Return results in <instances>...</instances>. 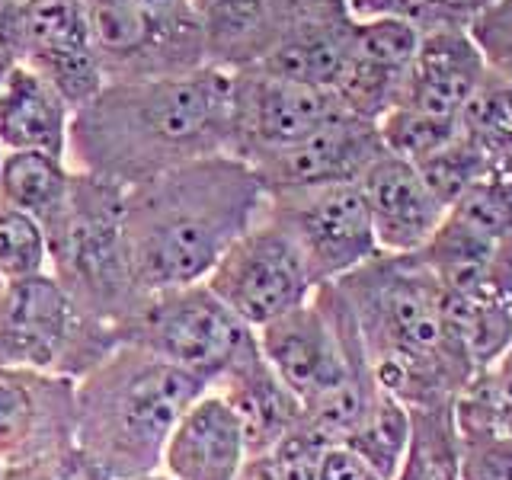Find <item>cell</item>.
I'll use <instances>...</instances> for the list:
<instances>
[{"instance_id": "obj_9", "label": "cell", "mask_w": 512, "mask_h": 480, "mask_svg": "<svg viewBox=\"0 0 512 480\" xmlns=\"http://www.w3.org/2000/svg\"><path fill=\"white\" fill-rule=\"evenodd\" d=\"M266 212L292 234L317 288L340 282L381 253L359 183L272 192Z\"/></svg>"}, {"instance_id": "obj_32", "label": "cell", "mask_w": 512, "mask_h": 480, "mask_svg": "<svg viewBox=\"0 0 512 480\" xmlns=\"http://www.w3.org/2000/svg\"><path fill=\"white\" fill-rule=\"evenodd\" d=\"M4 480H103L96 474L93 464L77 452V448H68V452L32 461V464H20V468H7Z\"/></svg>"}, {"instance_id": "obj_20", "label": "cell", "mask_w": 512, "mask_h": 480, "mask_svg": "<svg viewBox=\"0 0 512 480\" xmlns=\"http://www.w3.org/2000/svg\"><path fill=\"white\" fill-rule=\"evenodd\" d=\"M71 106L42 74L16 61L0 80V148L45 151L68 160Z\"/></svg>"}, {"instance_id": "obj_2", "label": "cell", "mask_w": 512, "mask_h": 480, "mask_svg": "<svg viewBox=\"0 0 512 480\" xmlns=\"http://www.w3.org/2000/svg\"><path fill=\"white\" fill-rule=\"evenodd\" d=\"M266 205L263 180L231 154L189 160L125 189V247L138 292L205 282Z\"/></svg>"}, {"instance_id": "obj_27", "label": "cell", "mask_w": 512, "mask_h": 480, "mask_svg": "<svg viewBox=\"0 0 512 480\" xmlns=\"http://www.w3.org/2000/svg\"><path fill=\"white\" fill-rule=\"evenodd\" d=\"M48 272V244L36 218L0 205V288Z\"/></svg>"}, {"instance_id": "obj_37", "label": "cell", "mask_w": 512, "mask_h": 480, "mask_svg": "<svg viewBox=\"0 0 512 480\" xmlns=\"http://www.w3.org/2000/svg\"><path fill=\"white\" fill-rule=\"evenodd\" d=\"M132 480H170L164 471H154V474H144V477H132Z\"/></svg>"}, {"instance_id": "obj_8", "label": "cell", "mask_w": 512, "mask_h": 480, "mask_svg": "<svg viewBox=\"0 0 512 480\" xmlns=\"http://www.w3.org/2000/svg\"><path fill=\"white\" fill-rule=\"evenodd\" d=\"M205 285L250 330L301 308L317 292L298 244L276 218H269V212L234 240L208 272Z\"/></svg>"}, {"instance_id": "obj_6", "label": "cell", "mask_w": 512, "mask_h": 480, "mask_svg": "<svg viewBox=\"0 0 512 480\" xmlns=\"http://www.w3.org/2000/svg\"><path fill=\"white\" fill-rule=\"evenodd\" d=\"M119 346V333L87 317L48 276L0 288V365L80 381Z\"/></svg>"}, {"instance_id": "obj_17", "label": "cell", "mask_w": 512, "mask_h": 480, "mask_svg": "<svg viewBox=\"0 0 512 480\" xmlns=\"http://www.w3.org/2000/svg\"><path fill=\"white\" fill-rule=\"evenodd\" d=\"M250 455L244 426L218 391L205 388L176 420L160 471L170 480H237Z\"/></svg>"}, {"instance_id": "obj_1", "label": "cell", "mask_w": 512, "mask_h": 480, "mask_svg": "<svg viewBox=\"0 0 512 480\" xmlns=\"http://www.w3.org/2000/svg\"><path fill=\"white\" fill-rule=\"evenodd\" d=\"M231 71L106 80L71 112L68 164L132 189L189 160L228 154Z\"/></svg>"}, {"instance_id": "obj_23", "label": "cell", "mask_w": 512, "mask_h": 480, "mask_svg": "<svg viewBox=\"0 0 512 480\" xmlns=\"http://www.w3.org/2000/svg\"><path fill=\"white\" fill-rule=\"evenodd\" d=\"M394 480H458L455 404L410 410V445Z\"/></svg>"}, {"instance_id": "obj_28", "label": "cell", "mask_w": 512, "mask_h": 480, "mask_svg": "<svg viewBox=\"0 0 512 480\" xmlns=\"http://www.w3.org/2000/svg\"><path fill=\"white\" fill-rule=\"evenodd\" d=\"M378 135L384 151L407 160V164H420L429 154H436L442 144H448L458 135V122L423 116L404 106H391L378 119Z\"/></svg>"}, {"instance_id": "obj_31", "label": "cell", "mask_w": 512, "mask_h": 480, "mask_svg": "<svg viewBox=\"0 0 512 480\" xmlns=\"http://www.w3.org/2000/svg\"><path fill=\"white\" fill-rule=\"evenodd\" d=\"M327 445L330 442L320 432H314L308 423H301L269 448V458L276 464L279 480H317L320 458H324Z\"/></svg>"}, {"instance_id": "obj_4", "label": "cell", "mask_w": 512, "mask_h": 480, "mask_svg": "<svg viewBox=\"0 0 512 480\" xmlns=\"http://www.w3.org/2000/svg\"><path fill=\"white\" fill-rule=\"evenodd\" d=\"M202 391L199 378L119 343L77 381L74 448L103 480L154 474L176 420Z\"/></svg>"}, {"instance_id": "obj_5", "label": "cell", "mask_w": 512, "mask_h": 480, "mask_svg": "<svg viewBox=\"0 0 512 480\" xmlns=\"http://www.w3.org/2000/svg\"><path fill=\"white\" fill-rule=\"evenodd\" d=\"M42 231L48 276L87 317L119 333L144 298L125 247V189L74 170L68 202Z\"/></svg>"}, {"instance_id": "obj_30", "label": "cell", "mask_w": 512, "mask_h": 480, "mask_svg": "<svg viewBox=\"0 0 512 480\" xmlns=\"http://www.w3.org/2000/svg\"><path fill=\"white\" fill-rule=\"evenodd\" d=\"M464 32L484 68L512 84V0H490L471 16Z\"/></svg>"}, {"instance_id": "obj_41", "label": "cell", "mask_w": 512, "mask_h": 480, "mask_svg": "<svg viewBox=\"0 0 512 480\" xmlns=\"http://www.w3.org/2000/svg\"><path fill=\"white\" fill-rule=\"evenodd\" d=\"M192 4H196V0H192Z\"/></svg>"}, {"instance_id": "obj_12", "label": "cell", "mask_w": 512, "mask_h": 480, "mask_svg": "<svg viewBox=\"0 0 512 480\" xmlns=\"http://www.w3.org/2000/svg\"><path fill=\"white\" fill-rule=\"evenodd\" d=\"M77 381L0 365V464L20 468L74 448Z\"/></svg>"}, {"instance_id": "obj_15", "label": "cell", "mask_w": 512, "mask_h": 480, "mask_svg": "<svg viewBox=\"0 0 512 480\" xmlns=\"http://www.w3.org/2000/svg\"><path fill=\"white\" fill-rule=\"evenodd\" d=\"M423 32L391 16H368L352 26V52L333 96L346 112L378 122L397 103L400 84Z\"/></svg>"}, {"instance_id": "obj_7", "label": "cell", "mask_w": 512, "mask_h": 480, "mask_svg": "<svg viewBox=\"0 0 512 480\" xmlns=\"http://www.w3.org/2000/svg\"><path fill=\"white\" fill-rule=\"evenodd\" d=\"M119 343L151 352L212 388L256 346V330L199 282L144 295L119 327Z\"/></svg>"}, {"instance_id": "obj_39", "label": "cell", "mask_w": 512, "mask_h": 480, "mask_svg": "<svg viewBox=\"0 0 512 480\" xmlns=\"http://www.w3.org/2000/svg\"><path fill=\"white\" fill-rule=\"evenodd\" d=\"M4 471H7V468H4V464H0V480H4Z\"/></svg>"}, {"instance_id": "obj_25", "label": "cell", "mask_w": 512, "mask_h": 480, "mask_svg": "<svg viewBox=\"0 0 512 480\" xmlns=\"http://www.w3.org/2000/svg\"><path fill=\"white\" fill-rule=\"evenodd\" d=\"M340 445L359 452L384 480H394L410 445V410L391 394H381L375 407L365 413V420Z\"/></svg>"}, {"instance_id": "obj_13", "label": "cell", "mask_w": 512, "mask_h": 480, "mask_svg": "<svg viewBox=\"0 0 512 480\" xmlns=\"http://www.w3.org/2000/svg\"><path fill=\"white\" fill-rule=\"evenodd\" d=\"M20 61L42 74L71 112L106 84L84 0H26Z\"/></svg>"}, {"instance_id": "obj_38", "label": "cell", "mask_w": 512, "mask_h": 480, "mask_svg": "<svg viewBox=\"0 0 512 480\" xmlns=\"http://www.w3.org/2000/svg\"><path fill=\"white\" fill-rule=\"evenodd\" d=\"M4 154H7V151H4V148H0V167H4Z\"/></svg>"}, {"instance_id": "obj_14", "label": "cell", "mask_w": 512, "mask_h": 480, "mask_svg": "<svg viewBox=\"0 0 512 480\" xmlns=\"http://www.w3.org/2000/svg\"><path fill=\"white\" fill-rule=\"evenodd\" d=\"M384 154L378 135V122L352 116V112H336L311 135L288 144V148L260 157L256 176L263 180L266 192H295L333 183H359V176L372 167V160Z\"/></svg>"}, {"instance_id": "obj_16", "label": "cell", "mask_w": 512, "mask_h": 480, "mask_svg": "<svg viewBox=\"0 0 512 480\" xmlns=\"http://www.w3.org/2000/svg\"><path fill=\"white\" fill-rule=\"evenodd\" d=\"M359 189L372 218L381 253H416L445 218V208L432 196L413 164L384 151L359 176Z\"/></svg>"}, {"instance_id": "obj_10", "label": "cell", "mask_w": 512, "mask_h": 480, "mask_svg": "<svg viewBox=\"0 0 512 480\" xmlns=\"http://www.w3.org/2000/svg\"><path fill=\"white\" fill-rule=\"evenodd\" d=\"M336 112H343V106L330 90L269 74L256 64L231 71L228 154L256 164L260 157L311 135Z\"/></svg>"}, {"instance_id": "obj_22", "label": "cell", "mask_w": 512, "mask_h": 480, "mask_svg": "<svg viewBox=\"0 0 512 480\" xmlns=\"http://www.w3.org/2000/svg\"><path fill=\"white\" fill-rule=\"evenodd\" d=\"M74 186V170L64 157L45 151H7L0 167V205L36 218L42 228L55 221Z\"/></svg>"}, {"instance_id": "obj_18", "label": "cell", "mask_w": 512, "mask_h": 480, "mask_svg": "<svg viewBox=\"0 0 512 480\" xmlns=\"http://www.w3.org/2000/svg\"><path fill=\"white\" fill-rule=\"evenodd\" d=\"M484 71V61H480L464 26L429 29L420 36L394 106L458 122L461 106L468 103Z\"/></svg>"}, {"instance_id": "obj_11", "label": "cell", "mask_w": 512, "mask_h": 480, "mask_svg": "<svg viewBox=\"0 0 512 480\" xmlns=\"http://www.w3.org/2000/svg\"><path fill=\"white\" fill-rule=\"evenodd\" d=\"M84 7L106 80L176 77L208 64L202 29L160 23L135 0H84Z\"/></svg>"}, {"instance_id": "obj_19", "label": "cell", "mask_w": 512, "mask_h": 480, "mask_svg": "<svg viewBox=\"0 0 512 480\" xmlns=\"http://www.w3.org/2000/svg\"><path fill=\"white\" fill-rule=\"evenodd\" d=\"M212 391H218L244 426L250 455L269 452L282 436L304 423L301 400L285 388L282 378L263 359L260 346H253L244 359H237L224 372Z\"/></svg>"}, {"instance_id": "obj_35", "label": "cell", "mask_w": 512, "mask_h": 480, "mask_svg": "<svg viewBox=\"0 0 512 480\" xmlns=\"http://www.w3.org/2000/svg\"><path fill=\"white\" fill-rule=\"evenodd\" d=\"M237 480H279V471H276V464H272L269 452H260V455H247Z\"/></svg>"}, {"instance_id": "obj_21", "label": "cell", "mask_w": 512, "mask_h": 480, "mask_svg": "<svg viewBox=\"0 0 512 480\" xmlns=\"http://www.w3.org/2000/svg\"><path fill=\"white\" fill-rule=\"evenodd\" d=\"M292 0H196L205 61L221 71L260 64L276 45Z\"/></svg>"}, {"instance_id": "obj_33", "label": "cell", "mask_w": 512, "mask_h": 480, "mask_svg": "<svg viewBox=\"0 0 512 480\" xmlns=\"http://www.w3.org/2000/svg\"><path fill=\"white\" fill-rule=\"evenodd\" d=\"M317 480H384V477L359 452H352L349 445L336 442V445H327L324 458H320Z\"/></svg>"}, {"instance_id": "obj_24", "label": "cell", "mask_w": 512, "mask_h": 480, "mask_svg": "<svg viewBox=\"0 0 512 480\" xmlns=\"http://www.w3.org/2000/svg\"><path fill=\"white\" fill-rule=\"evenodd\" d=\"M458 132L487 157L512 154V84L484 71L458 112Z\"/></svg>"}, {"instance_id": "obj_29", "label": "cell", "mask_w": 512, "mask_h": 480, "mask_svg": "<svg viewBox=\"0 0 512 480\" xmlns=\"http://www.w3.org/2000/svg\"><path fill=\"white\" fill-rule=\"evenodd\" d=\"M490 164V157L474 148L468 138H461V132L442 144L436 154H429L420 164H413L416 173L423 176V183L429 186L432 196L439 199V205L448 212V205H452L461 192H468L480 176H484Z\"/></svg>"}, {"instance_id": "obj_34", "label": "cell", "mask_w": 512, "mask_h": 480, "mask_svg": "<svg viewBox=\"0 0 512 480\" xmlns=\"http://www.w3.org/2000/svg\"><path fill=\"white\" fill-rule=\"evenodd\" d=\"M26 0H0V80L20 61V26Z\"/></svg>"}, {"instance_id": "obj_40", "label": "cell", "mask_w": 512, "mask_h": 480, "mask_svg": "<svg viewBox=\"0 0 512 480\" xmlns=\"http://www.w3.org/2000/svg\"><path fill=\"white\" fill-rule=\"evenodd\" d=\"M506 432H509V436H512V423H509V426H506Z\"/></svg>"}, {"instance_id": "obj_3", "label": "cell", "mask_w": 512, "mask_h": 480, "mask_svg": "<svg viewBox=\"0 0 512 480\" xmlns=\"http://www.w3.org/2000/svg\"><path fill=\"white\" fill-rule=\"evenodd\" d=\"M356 320L375 384L407 410L455 404L474 365L445 314V292L420 253H378L333 282Z\"/></svg>"}, {"instance_id": "obj_26", "label": "cell", "mask_w": 512, "mask_h": 480, "mask_svg": "<svg viewBox=\"0 0 512 480\" xmlns=\"http://www.w3.org/2000/svg\"><path fill=\"white\" fill-rule=\"evenodd\" d=\"M458 480H512V436L496 423L455 413Z\"/></svg>"}, {"instance_id": "obj_36", "label": "cell", "mask_w": 512, "mask_h": 480, "mask_svg": "<svg viewBox=\"0 0 512 480\" xmlns=\"http://www.w3.org/2000/svg\"><path fill=\"white\" fill-rule=\"evenodd\" d=\"M455 4H458V10H461L464 20H471V16H474L480 7H484V4H490V0H455Z\"/></svg>"}]
</instances>
